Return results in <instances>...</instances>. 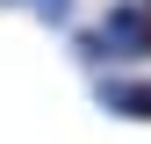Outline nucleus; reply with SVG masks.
Here are the masks:
<instances>
[{
	"label": "nucleus",
	"mask_w": 151,
	"mask_h": 144,
	"mask_svg": "<svg viewBox=\"0 0 151 144\" xmlns=\"http://www.w3.org/2000/svg\"><path fill=\"white\" fill-rule=\"evenodd\" d=\"M93 108L115 122H151V72H93Z\"/></svg>",
	"instance_id": "1"
},
{
	"label": "nucleus",
	"mask_w": 151,
	"mask_h": 144,
	"mask_svg": "<svg viewBox=\"0 0 151 144\" xmlns=\"http://www.w3.org/2000/svg\"><path fill=\"white\" fill-rule=\"evenodd\" d=\"M22 7H29L43 29H65V22H72V0H22Z\"/></svg>",
	"instance_id": "2"
}]
</instances>
